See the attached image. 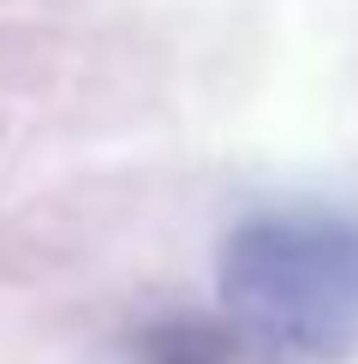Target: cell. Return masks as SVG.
I'll return each instance as SVG.
<instances>
[{
  "label": "cell",
  "mask_w": 358,
  "mask_h": 364,
  "mask_svg": "<svg viewBox=\"0 0 358 364\" xmlns=\"http://www.w3.org/2000/svg\"><path fill=\"white\" fill-rule=\"evenodd\" d=\"M221 299L239 335L281 364L358 353V215L287 203L239 221L221 251Z\"/></svg>",
  "instance_id": "6da1fadb"
}]
</instances>
